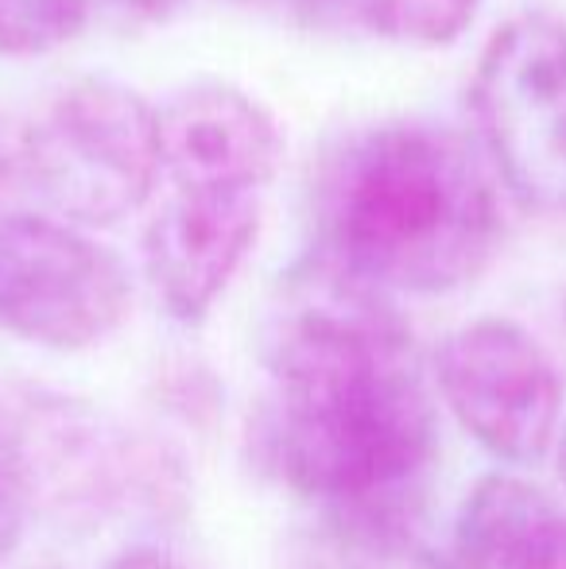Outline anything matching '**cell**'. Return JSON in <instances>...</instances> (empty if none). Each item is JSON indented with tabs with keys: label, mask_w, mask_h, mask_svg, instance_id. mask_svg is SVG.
Returning <instances> with one entry per match:
<instances>
[{
	"label": "cell",
	"mask_w": 566,
	"mask_h": 569,
	"mask_svg": "<svg viewBox=\"0 0 566 569\" xmlns=\"http://www.w3.org/2000/svg\"><path fill=\"white\" fill-rule=\"evenodd\" d=\"M559 480L566 485V430H563V438H559Z\"/></svg>",
	"instance_id": "obj_18"
},
{
	"label": "cell",
	"mask_w": 566,
	"mask_h": 569,
	"mask_svg": "<svg viewBox=\"0 0 566 569\" xmlns=\"http://www.w3.org/2000/svg\"><path fill=\"white\" fill-rule=\"evenodd\" d=\"M20 140L23 128H16L12 120L0 113V187L20 179Z\"/></svg>",
	"instance_id": "obj_15"
},
{
	"label": "cell",
	"mask_w": 566,
	"mask_h": 569,
	"mask_svg": "<svg viewBox=\"0 0 566 569\" xmlns=\"http://www.w3.org/2000/svg\"><path fill=\"white\" fill-rule=\"evenodd\" d=\"M159 117L113 78H78L23 128L20 182L47 213L106 229L132 218L156 190Z\"/></svg>",
	"instance_id": "obj_3"
},
{
	"label": "cell",
	"mask_w": 566,
	"mask_h": 569,
	"mask_svg": "<svg viewBox=\"0 0 566 569\" xmlns=\"http://www.w3.org/2000/svg\"><path fill=\"white\" fill-rule=\"evenodd\" d=\"M93 0H0V54L36 59L75 43Z\"/></svg>",
	"instance_id": "obj_12"
},
{
	"label": "cell",
	"mask_w": 566,
	"mask_h": 569,
	"mask_svg": "<svg viewBox=\"0 0 566 569\" xmlns=\"http://www.w3.org/2000/svg\"><path fill=\"white\" fill-rule=\"evenodd\" d=\"M156 117L159 163L179 190H260L280 171V124L237 86L195 82Z\"/></svg>",
	"instance_id": "obj_9"
},
{
	"label": "cell",
	"mask_w": 566,
	"mask_h": 569,
	"mask_svg": "<svg viewBox=\"0 0 566 569\" xmlns=\"http://www.w3.org/2000/svg\"><path fill=\"white\" fill-rule=\"evenodd\" d=\"M563 315H566V299H563Z\"/></svg>",
	"instance_id": "obj_19"
},
{
	"label": "cell",
	"mask_w": 566,
	"mask_h": 569,
	"mask_svg": "<svg viewBox=\"0 0 566 569\" xmlns=\"http://www.w3.org/2000/svg\"><path fill=\"white\" fill-rule=\"evenodd\" d=\"M132 310L125 260L54 213L0 218V326L54 352L113 338Z\"/></svg>",
	"instance_id": "obj_6"
},
{
	"label": "cell",
	"mask_w": 566,
	"mask_h": 569,
	"mask_svg": "<svg viewBox=\"0 0 566 569\" xmlns=\"http://www.w3.org/2000/svg\"><path fill=\"white\" fill-rule=\"evenodd\" d=\"M241 4H245V0H241Z\"/></svg>",
	"instance_id": "obj_20"
},
{
	"label": "cell",
	"mask_w": 566,
	"mask_h": 569,
	"mask_svg": "<svg viewBox=\"0 0 566 569\" xmlns=\"http://www.w3.org/2000/svg\"><path fill=\"white\" fill-rule=\"evenodd\" d=\"M260 237V190H179L143 229V271L175 322H202Z\"/></svg>",
	"instance_id": "obj_8"
},
{
	"label": "cell",
	"mask_w": 566,
	"mask_h": 569,
	"mask_svg": "<svg viewBox=\"0 0 566 569\" xmlns=\"http://www.w3.org/2000/svg\"><path fill=\"white\" fill-rule=\"evenodd\" d=\"M117 8L140 16V20H171L187 0H113Z\"/></svg>",
	"instance_id": "obj_17"
},
{
	"label": "cell",
	"mask_w": 566,
	"mask_h": 569,
	"mask_svg": "<svg viewBox=\"0 0 566 569\" xmlns=\"http://www.w3.org/2000/svg\"><path fill=\"white\" fill-rule=\"evenodd\" d=\"M438 396L481 450L532 465L563 419V376L552 352L513 318H474L435 352Z\"/></svg>",
	"instance_id": "obj_7"
},
{
	"label": "cell",
	"mask_w": 566,
	"mask_h": 569,
	"mask_svg": "<svg viewBox=\"0 0 566 569\" xmlns=\"http://www.w3.org/2000/svg\"><path fill=\"white\" fill-rule=\"evenodd\" d=\"M106 569H190V566L175 562V558L159 555V550H125Z\"/></svg>",
	"instance_id": "obj_16"
},
{
	"label": "cell",
	"mask_w": 566,
	"mask_h": 569,
	"mask_svg": "<svg viewBox=\"0 0 566 569\" xmlns=\"http://www.w3.org/2000/svg\"><path fill=\"white\" fill-rule=\"evenodd\" d=\"M318 252L388 295H450L489 268L500 202L458 132L430 120L365 128L330 163Z\"/></svg>",
	"instance_id": "obj_2"
},
{
	"label": "cell",
	"mask_w": 566,
	"mask_h": 569,
	"mask_svg": "<svg viewBox=\"0 0 566 569\" xmlns=\"http://www.w3.org/2000/svg\"><path fill=\"white\" fill-rule=\"evenodd\" d=\"M552 508L555 503L528 480L505 477V472L481 477L474 492L461 500L458 523H454L458 569H500L516 542L528 535V527Z\"/></svg>",
	"instance_id": "obj_10"
},
{
	"label": "cell",
	"mask_w": 566,
	"mask_h": 569,
	"mask_svg": "<svg viewBox=\"0 0 566 569\" xmlns=\"http://www.w3.org/2000/svg\"><path fill=\"white\" fill-rule=\"evenodd\" d=\"M31 503L62 523L171 519L187 477L159 442L75 396H28L16 411Z\"/></svg>",
	"instance_id": "obj_4"
},
{
	"label": "cell",
	"mask_w": 566,
	"mask_h": 569,
	"mask_svg": "<svg viewBox=\"0 0 566 569\" xmlns=\"http://www.w3.org/2000/svg\"><path fill=\"white\" fill-rule=\"evenodd\" d=\"M481 148L528 213L566 218V20L524 12L500 23L469 82Z\"/></svg>",
	"instance_id": "obj_5"
},
{
	"label": "cell",
	"mask_w": 566,
	"mask_h": 569,
	"mask_svg": "<svg viewBox=\"0 0 566 569\" xmlns=\"http://www.w3.org/2000/svg\"><path fill=\"white\" fill-rule=\"evenodd\" d=\"M31 511H36V503H31L28 465H23L20 422H16V411H8L0 399V562L20 547Z\"/></svg>",
	"instance_id": "obj_13"
},
{
	"label": "cell",
	"mask_w": 566,
	"mask_h": 569,
	"mask_svg": "<svg viewBox=\"0 0 566 569\" xmlns=\"http://www.w3.org/2000/svg\"><path fill=\"white\" fill-rule=\"evenodd\" d=\"M500 569H566V516L547 511L528 527Z\"/></svg>",
	"instance_id": "obj_14"
},
{
	"label": "cell",
	"mask_w": 566,
	"mask_h": 569,
	"mask_svg": "<svg viewBox=\"0 0 566 569\" xmlns=\"http://www.w3.org/2000/svg\"><path fill=\"white\" fill-rule=\"evenodd\" d=\"M268 391L252 457L322 519L373 539L411 535L438 457V419L393 295L315 252L265 322Z\"/></svg>",
	"instance_id": "obj_1"
},
{
	"label": "cell",
	"mask_w": 566,
	"mask_h": 569,
	"mask_svg": "<svg viewBox=\"0 0 566 569\" xmlns=\"http://www.w3.org/2000/svg\"><path fill=\"white\" fill-rule=\"evenodd\" d=\"M481 0H357V23L393 43L450 47L477 20Z\"/></svg>",
	"instance_id": "obj_11"
}]
</instances>
